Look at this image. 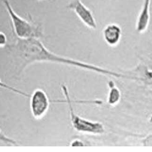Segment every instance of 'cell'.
<instances>
[{
	"mask_svg": "<svg viewBox=\"0 0 152 152\" xmlns=\"http://www.w3.org/2000/svg\"><path fill=\"white\" fill-rule=\"evenodd\" d=\"M20 50L24 66L35 62H49L81 68L101 75H115V73L102 66L61 56L51 52L37 38L23 39L20 43Z\"/></svg>",
	"mask_w": 152,
	"mask_h": 152,
	"instance_id": "cell-1",
	"label": "cell"
},
{
	"mask_svg": "<svg viewBox=\"0 0 152 152\" xmlns=\"http://www.w3.org/2000/svg\"><path fill=\"white\" fill-rule=\"evenodd\" d=\"M61 89L65 97V103L67 104L69 112L71 123L74 129L77 132L88 134L100 135L104 132V126L102 123L99 121H92L82 118L76 114L73 107L74 102L80 104H98V100H72L68 91V88L65 84L61 85Z\"/></svg>",
	"mask_w": 152,
	"mask_h": 152,
	"instance_id": "cell-2",
	"label": "cell"
},
{
	"mask_svg": "<svg viewBox=\"0 0 152 152\" xmlns=\"http://www.w3.org/2000/svg\"><path fill=\"white\" fill-rule=\"evenodd\" d=\"M8 12L10 14L16 34L22 39L38 38L42 32L38 27L21 18L14 12L8 1H5Z\"/></svg>",
	"mask_w": 152,
	"mask_h": 152,
	"instance_id": "cell-3",
	"label": "cell"
},
{
	"mask_svg": "<svg viewBox=\"0 0 152 152\" xmlns=\"http://www.w3.org/2000/svg\"><path fill=\"white\" fill-rule=\"evenodd\" d=\"M66 7L73 10L85 26L90 28L96 29L97 25L92 12L83 4L81 0H71Z\"/></svg>",
	"mask_w": 152,
	"mask_h": 152,
	"instance_id": "cell-4",
	"label": "cell"
},
{
	"mask_svg": "<svg viewBox=\"0 0 152 152\" xmlns=\"http://www.w3.org/2000/svg\"><path fill=\"white\" fill-rule=\"evenodd\" d=\"M51 101L45 91L38 89L34 91L31 98V111L36 118L43 117L48 111Z\"/></svg>",
	"mask_w": 152,
	"mask_h": 152,
	"instance_id": "cell-5",
	"label": "cell"
},
{
	"mask_svg": "<svg viewBox=\"0 0 152 152\" xmlns=\"http://www.w3.org/2000/svg\"><path fill=\"white\" fill-rule=\"evenodd\" d=\"M104 39L108 45L112 46L116 45L120 41L121 30L117 24H108L103 30Z\"/></svg>",
	"mask_w": 152,
	"mask_h": 152,
	"instance_id": "cell-6",
	"label": "cell"
},
{
	"mask_svg": "<svg viewBox=\"0 0 152 152\" xmlns=\"http://www.w3.org/2000/svg\"><path fill=\"white\" fill-rule=\"evenodd\" d=\"M151 0H144L137 22L136 29L140 33L144 32L148 26L150 20V7Z\"/></svg>",
	"mask_w": 152,
	"mask_h": 152,
	"instance_id": "cell-7",
	"label": "cell"
},
{
	"mask_svg": "<svg viewBox=\"0 0 152 152\" xmlns=\"http://www.w3.org/2000/svg\"><path fill=\"white\" fill-rule=\"evenodd\" d=\"M119 98L118 92L117 90L112 89L109 93V97H108V103L109 104H114L116 102Z\"/></svg>",
	"mask_w": 152,
	"mask_h": 152,
	"instance_id": "cell-8",
	"label": "cell"
},
{
	"mask_svg": "<svg viewBox=\"0 0 152 152\" xmlns=\"http://www.w3.org/2000/svg\"><path fill=\"white\" fill-rule=\"evenodd\" d=\"M6 42V38L4 33L0 32V46L4 45Z\"/></svg>",
	"mask_w": 152,
	"mask_h": 152,
	"instance_id": "cell-9",
	"label": "cell"
}]
</instances>
